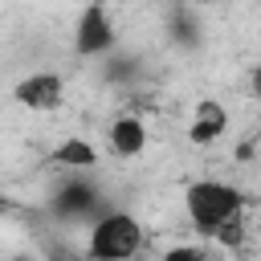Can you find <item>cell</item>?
<instances>
[{
  "mask_svg": "<svg viewBox=\"0 0 261 261\" xmlns=\"http://www.w3.org/2000/svg\"><path fill=\"white\" fill-rule=\"evenodd\" d=\"M245 208H249V196L232 179L200 175L184 188L188 224L200 237H212L220 245H241L245 241Z\"/></svg>",
  "mask_w": 261,
  "mask_h": 261,
  "instance_id": "cell-1",
  "label": "cell"
},
{
  "mask_svg": "<svg viewBox=\"0 0 261 261\" xmlns=\"http://www.w3.org/2000/svg\"><path fill=\"white\" fill-rule=\"evenodd\" d=\"M147 249V224L126 208H106L86 224V261H135Z\"/></svg>",
  "mask_w": 261,
  "mask_h": 261,
  "instance_id": "cell-2",
  "label": "cell"
},
{
  "mask_svg": "<svg viewBox=\"0 0 261 261\" xmlns=\"http://www.w3.org/2000/svg\"><path fill=\"white\" fill-rule=\"evenodd\" d=\"M49 212L57 216V220H98L102 212H106V196H102V188L94 184V179H86V175H73V179H65L53 196H49Z\"/></svg>",
  "mask_w": 261,
  "mask_h": 261,
  "instance_id": "cell-3",
  "label": "cell"
},
{
  "mask_svg": "<svg viewBox=\"0 0 261 261\" xmlns=\"http://www.w3.org/2000/svg\"><path fill=\"white\" fill-rule=\"evenodd\" d=\"M12 102L29 114H53L65 106V73L57 69H33L12 86Z\"/></svg>",
  "mask_w": 261,
  "mask_h": 261,
  "instance_id": "cell-4",
  "label": "cell"
},
{
  "mask_svg": "<svg viewBox=\"0 0 261 261\" xmlns=\"http://www.w3.org/2000/svg\"><path fill=\"white\" fill-rule=\"evenodd\" d=\"M118 45V29L106 4H86L73 24V53L77 57H106Z\"/></svg>",
  "mask_w": 261,
  "mask_h": 261,
  "instance_id": "cell-5",
  "label": "cell"
},
{
  "mask_svg": "<svg viewBox=\"0 0 261 261\" xmlns=\"http://www.w3.org/2000/svg\"><path fill=\"white\" fill-rule=\"evenodd\" d=\"M147 143H151V130H147V122L139 114H118L106 126V147H110L114 159H126V163L139 159L147 151Z\"/></svg>",
  "mask_w": 261,
  "mask_h": 261,
  "instance_id": "cell-6",
  "label": "cell"
},
{
  "mask_svg": "<svg viewBox=\"0 0 261 261\" xmlns=\"http://www.w3.org/2000/svg\"><path fill=\"white\" fill-rule=\"evenodd\" d=\"M224 130H228V110H224V102H220V98H200L196 110H192V122H188V139H192L196 147H208V143H216Z\"/></svg>",
  "mask_w": 261,
  "mask_h": 261,
  "instance_id": "cell-7",
  "label": "cell"
},
{
  "mask_svg": "<svg viewBox=\"0 0 261 261\" xmlns=\"http://www.w3.org/2000/svg\"><path fill=\"white\" fill-rule=\"evenodd\" d=\"M53 159H57V163H65V167H77V171H86V167H94V163H98V147L73 135V139H65V143L53 151Z\"/></svg>",
  "mask_w": 261,
  "mask_h": 261,
  "instance_id": "cell-8",
  "label": "cell"
},
{
  "mask_svg": "<svg viewBox=\"0 0 261 261\" xmlns=\"http://www.w3.org/2000/svg\"><path fill=\"white\" fill-rule=\"evenodd\" d=\"M155 261H212V253L208 249H200V245H171L163 257H155Z\"/></svg>",
  "mask_w": 261,
  "mask_h": 261,
  "instance_id": "cell-9",
  "label": "cell"
}]
</instances>
